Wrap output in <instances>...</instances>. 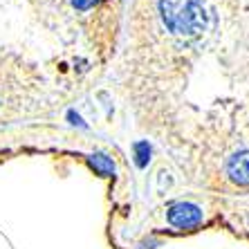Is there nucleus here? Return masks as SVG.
<instances>
[{
	"mask_svg": "<svg viewBox=\"0 0 249 249\" xmlns=\"http://www.w3.org/2000/svg\"><path fill=\"white\" fill-rule=\"evenodd\" d=\"M229 178L238 184H249V153H240L229 162Z\"/></svg>",
	"mask_w": 249,
	"mask_h": 249,
	"instance_id": "nucleus-3",
	"label": "nucleus"
},
{
	"mask_svg": "<svg viewBox=\"0 0 249 249\" xmlns=\"http://www.w3.org/2000/svg\"><path fill=\"white\" fill-rule=\"evenodd\" d=\"M168 220H171V225L180 227V229H189V227H197L202 222V211L196 204L180 202V204H175V207H171Z\"/></svg>",
	"mask_w": 249,
	"mask_h": 249,
	"instance_id": "nucleus-2",
	"label": "nucleus"
},
{
	"mask_svg": "<svg viewBox=\"0 0 249 249\" xmlns=\"http://www.w3.org/2000/svg\"><path fill=\"white\" fill-rule=\"evenodd\" d=\"M74 2V7H79V9H88V7L94 5V0H72Z\"/></svg>",
	"mask_w": 249,
	"mask_h": 249,
	"instance_id": "nucleus-4",
	"label": "nucleus"
},
{
	"mask_svg": "<svg viewBox=\"0 0 249 249\" xmlns=\"http://www.w3.org/2000/svg\"><path fill=\"white\" fill-rule=\"evenodd\" d=\"M162 16L180 36H196L207 25V12L197 0H162Z\"/></svg>",
	"mask_w": 249,
	"mask_h": 249,
	"instance_id": "nucleus-1",
	"label": "nucleus"
}]
</instances>
